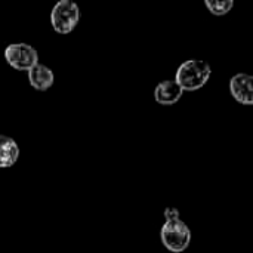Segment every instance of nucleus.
I'll use <instances>...</instances> for the list:
<instances>
[{
  "label": "nucleus",
  "mask_w": 253,
  "mask_h": 253,
  "mask_svg": "<svg viewBox=\"0 0 253 253\" xmlns=\"http://www.w3.org/2000/svg\"><path fill=\"white\" fill-rule=\"evenodd\" d=\"M160 239L169 252L182 253L188 249L191 243V230L181 218L165 221L160 230Z\"/></svg>",
  "instance_id": "2"
},
{
  "label": "nucleus",
  "mask_w": 253,
  "mask_h": 253,
  "mask_svg": "<svg viewBox=\"0 0 253 253\" xmlns=\"http://www.w3.org/2000/svg\"><path fill=\"white\" fill-rule=\"evenodd\" d=\"M206 9L215 16H224L230 13L234 7L233 0H205Z\"/></svg>",
  "instance_id": "9"
},
{
  "label": "nucleus",
  "mask_w": 253,
  "mask_h": 253,
  "mask_svg": "<svg viewBox=\"0 0 253 253\" xmlns=\"http://www.w3.org/2000/svg\"><path fill=\"white\" fill-rule=\"evenodd\" d=\"M163 213H165V221H172V219L181 218V213L176 208H166Z\"/></svg>",
  "instance_id": "10"
},
{
  "label": "nucleus",
  "mask_w": 253,
  "mask_h": 253,
  "mask_svg": "<svg viewBox=\"0 0 253 253\" xmlns=\"http://www.w3.org/2000/svg\"><path fill=\"white\" fill-rule=\"evenodd\" d=\"M230 93L242 105H253V76L246 73L234 74L230 79Z\"/></svg>",
  "instance_id": "5"
},
{
  "label": "nucleus",
  "mask_w": 253,
  "mask_h": 253,
  "mask_svg": "<svg viewBox=\"0 0 253 253\" xmlns=\"http://www.w3.org/2000/svg\"><path fill=\"white\" fill-rule=\"evenodd\" d=\"M212 76V67L203 59H187L184 61L175 76V82L182 87V90H199L202 89Z\"/></svg>",
  "instance_id": "1"
},
{
  "label": "nucleus",
  "mask_w": 253,
  "mask_h": 253,
  "mask_svg": "<svg viewBox=\"0 0 253 253\" xmlns=\"http://www.w3.org/2000/svg\"><path fill=\"white\" fill-rule=\"evenodd\" d=\"M80 9L73 0H59L50 12V24L59 34H70L79 24Z\"/></svg>",
  "instance_id": "3"
},
{
  "label": "nucleus",
  "mask_w": 253,
  "mask_h": 253,
  "mask_svg": "<svg viewBox=\"0 0 253 253\" xmlns=\"http://www.w3.org/2000/svg\"><path fill=\"white\" fill-rule=\"evenodd\" d=\"M4 59L15 70L30 71L39 64V53L31 44L13 43L4 49Z\"/></svg>",
  "instance_id": "4"
},
{
  "label": "nucleus",
  "mask_w": 253,
  "mask_h": 253,
  "mask_svg": "<svg viewBox=\"0 0 253 253\" xmlns=\"http://www.w3.org/2000/svg\"><path fill=\"white\" fill-rule=\"evenodd\" d=\"M53 80V71L43 64H37L28 71V82L37 90H47L49 87H52Z\"/></svg>",
  "instance_id": "7"
},
{
  "label": "nucleus",
  "mask_w": 253,
  "mask_h": 253,
  "mask_svg": "<svg viewBox=\"0 0 253 253\" xmlns=\"http://www.w3.org/2000/svg\"><path fill=\"white\" fill-rule=\"evenodd\" d=\"M19 157V147L10 136L0 135V169L12 168Z\"/></svg>",
  "instance_id": "8"
},
{
  "label": "nucleus",
  "mask_w": 253,
  "mask_h": 253,
  "mask_svg": "<svg viewBox=\"0 0 253 253\" xmlns=\"http://www.w3.org/2000/svg\"><path fill=\"white\" fill-rule=\"evenodd\" d=\"M184 95L182 87L175 80H163L154 89V99L160 105H173Z\"/></svg>",
  "instance_id": "6"
}]
</instances>
